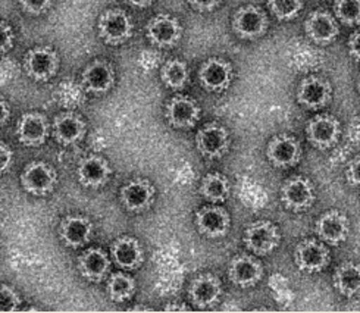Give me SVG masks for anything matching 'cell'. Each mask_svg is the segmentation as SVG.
<instances>
[{"label":"cell","mask_w":360,"mask_h":313,"mask_svg":"<svg viewBox=\"0 0 360 313\" xmlns=\"http://www.w3.org/2000/svg\"><path fill=\"white\" fill-rule=\"evenodd\" d=\"M280 231L274 222L262 219L255 221L244 229L243 243L250 252L259 256H266L272 253L280 244Z\"/></svg>","instance_id":"6da1fadb"},{"label":"cell","mask_w":360,"mask_h":313,"mask_svg":"<svg viewBox=\"0 0 360 313\" xmlns=\"http://www.w3.org/2000/svg\"><path fill=\"white\" fill-rule=\"evenodd\" d=\"M22 189L32 196H46L52 193L58 184V174L51 165L36 160L30 162L20 177Z\"/></svg>","instance_id":"7a4b0ae2"},{"label":"cell","mask_w":360,"mask_h":313,"mask_svg":"<svg viewBox=\"0 0 360 313\" xmlns=\"http://www.w3.org/2000/svg\"><path fill=\"white\" fill-rule=\"evenodd\" d=\"M24 70L32 79L47 81L59 70V56L51 47H34L24 58Z\"/></svg>","instance_id":"3957f363"},{"label":"cell","mask_w":360,"mask_h":313,"mask_svg":"<svg viewBox=\"0 0 360 313\" xmlns=\"http://www.w3.org/2000/svg\"><path fill=\"white\" fill-rule=\"evenodd\" d=\"M99 34L108 44H121L133 34V23L121 9H108L99 18Z\"/></svg>","instance_id":"277c9868"},{"label":"cell","mask_w":360,"mask_h":313,"mask_svg":"<svg viewBox=\"0 0 360 313\" xmlns=\"http://www.w3.org/2000/svg\"><path fill=\"white\" fill-rule=\"evenodd\" d=\"M281 200L292 212L306 210L315 202V187L304 177H292L283 184Z\"/></svg>","instance_id":"5b68a950"},{"label":"cell","mask_w":360,"mask_h":313,"mask_svg":"<svg viewBox=\"0 0 360 313\" xmlns=\"http://www.w3.org/2000/svg\"><path fill=\"white\" fill-rule=\"evenodd\" d=\"M294 262L300 271L319 272L330 263V250L326 249L323 243L307 238L296 245Z\"/></svg>","instance_id":"8992f818"},{"label":"cell","mask_w":360,"mask_h":313,"mask_svg":"<svg viewBox=\"0 0 360 313\" xmlns=\"http://www.w3.org/2000/svg\"><path fill=\"white\" fill-rule=\"evenodd\" d=\"M195 147L202 156L207 159H219L230 147L228 131L217 122L207 124L195 136Z\"/></svg>","instance_id":"52a82bcc"},{"label":"cell","mask_w":360,"mask_h":313,"mask_svg":"<svg viewBox=\"0 0 360 313\" xmlns=\"http://www.w3.org/2000/svg\"><path fill=\"white\" fill-rule=\"evenodd\" d=\"M194 224L199 233L207 238L224 237L231 225V218L228 212L221 206H205L195 213Z\"/></svg>","instance_id":"ba28073f"},{"label":"cell","mask_w":360,"mask_h":313,"mask_svg":"<svg viewBox=\"0 0 360 313\" xmlns=\"http://www.w3.org/2000/svg\"><path fill=\"white\" fill-rule=\"evenodd\" d=\"M233 28L241 39L253 40L260 37L266 31L268 18L260 8L248 5L236 12L233 18Z\"/></svg>","instance_id":"9c48e42d"},{"label":"cell","mask_w":360,"mask_h":313,"mask_svg":"<svg viewBox=\"0 0 360 313\" xmlns=\"http://www.w3.org/2000/svg\"><path fill=\"white\" fill-rule=\"evenodd\" d=\"M112 175V170L105 158L99 155H89L78 162L77 178L86 189L103 187Z\"/></svg>","instance_id":"30bf717a"},{"label":"cell","mask_w":360,"mask_h":313,"mask_svg":"<svg viewBox=\"0 0 360 313\" xmlns=\"http://www.w3.org/2000/svg\"><path fill=\"white\" fill-rule=\"evenodd\" d=\"M155 193L156 190L152 183L143 178H137L121 187L120 199L128 212L139 213L150 207L155 200Z\"/></svg>","instance_id":"8fae6325"},{"label":"cell","mask_w":360,"mask_h":313,"mask_svg":"<svg viewBox=\"0 0 360 313\" xmlns=\"http://www.w3.org/2000/svg\"><path fill=\"white\" fill-rule=\"evenodd\" d=\"M340 133V122L331 115H318L306 127L307 140L318 149H330L338 141Z\"/></svg>","instance_id":"7c38bea8"},{"label":"cell","mask_w":360,"mask_h":313,"mask_svg":"<svg viewBox=\"0 0 360 313\" xmlns=\"http://www.w3.org/2000/svg\"><path fill=\"white\" fill-rule=\"evenodd\" d=\"M228 276L237 287L249 288L256 286L264 276V267L255 256L238 255L230 262Z\"/></svg>","instance_id":"4fadbf2b"},{"label":"cell","mask_w":360,"mask_h":313,"mask_svg":"<svg viewBox=\"0 0 360 313\" xmlns=\"http://www.w3.org/2000/svg\"><path fill=\"white\" fill-rule=\"evenodd\" d=\"M266 158L276 168H288L300 160L302 147L292 136H276L266 147Z\"/></svg>","instance_id":"5bb4252c"},{"label":"cell","mask_w":360,"mask_h":313,"mask_svg":"<svg viewBox=\"0 0 360 313\" xmlns=\"http://www.w3.org/2000/svg\"><path fill=\"white\" fill-rule=\"evenodd\" d=\"M146 32L147 37H149V40L155 46L171 47L179 40V37H181L183 28L174 16L160 13L153 16V18L147 23Z\"/></svg>","instance_id":"9a60e30c"},{"label":"cell","mask_w":360,"mask_h":313,"mask_svg":"<svg viewBox=\"0 0 360 313\" xmlns=\"http://www.w3.org/2000/svg\"><path fill=\"white\" fill-rule=\"evenodd\" d=\"M110 256L121 269H137L144 260V250L139 240L131 236H121L110 245Z\"/></svg>","instance_id":"2e32d148"},{"label":"cell","mask_w":360,"mask_h":313,"mask_svg":"<svg viewBox=\"0 0 360 313\" xmlns=\"http://www.w3.org/2000/svg\"><path fill=\"white\" fill-rule=\"evenodd\" d=\"M190 299L198 307L215 306L222 295V283L214 274H202L190 284Z\"/></svg>","instance_id":"e0dca14e"},{"label":"cell","mask_w":360,"mask_h":313,"mask_svg":"<svg viewBox=\"0 0 360 313\" xmlns=\"http://www.w3.org/2000/svg\"><path fill=\"white\" fill-rule=\"evenodd\" d=\"M349 219L340 210H328L316 221V236L328 244L337 245L349 236Z\"/></svg>","instance_id":"ac0fdd59"},{"label":"cell","mask_w":360,"mask_h":313,"mask_svg":"<svg viewBox=\"0 0 360 313\" xmlns=\"http://www.w3.org/2000/svg\"><path fill=\"white\" fill-rule=\"evenodd\" d=\"M16 136L24 146H41L49 136V124L44 115L39 112L24 113L16 125Z\"/></svg>","instance_id":"d6986e66"},{"label":"cell","mask_w":360,"mask_h":313,"mask_svg":"<svg viewBox=\"0 0 360 313\" xmlns=\"http://www.w3.org/2000/svg\"><path fill=\"white\" fill-rule=\"evenodd\" d=\"M331 84L326 79L312 75L304 78L297 90V101L309 109H319L330 102Z\"/></svg>","instance_id":"ffe728a7"},{"label":"cell","mask_w":360,"mask_h":313,"mask_svg":"<svg viewBox=\"0 0 360 313\" xmlns=\"http://www.w3.org/2000/svg\"><path fill=\"white\" fill-rule=\"evenodd\" d=\"M93 236V222L83 215H68L59 225L60 240L72 249L86 245Z\"/></svg>","instance_id":"44dd1931"},{"label":"cell","mask_w":360,"mask_h":313,"mask_svg":"<svg viewBox=\"0 0 360 313\" xmlns=\"http://www.w3.org/2000/svg\"><path fill=\"white\" fill-rule=\"evenodd\" d=\"M199 78L202 86L210 91H222L231 84L233 67L224 59H207L200 68Z\"/></svg>","instance_id":"7402d4cb"},{"label":"cell","mask_w":360,"mask_h":313,"mask_svg":"<svg viewBox=\"0 0 360 313\" xmlns=\"http://www.w3.org/2000/svg\"><path fill=\"white\" fill-rule=\"evenodd\" d=\"M77 267L81 276L86 278L87 281L101 283L109 272L110 259L102 249L93 247L78 256Z\"/></svg>","instance_id":"603a6c76"},{"label":"cell","mask_w":360,"mask_h":313,"mask_svg":"<svg viewBox=\"0 0 360 313\" xmlns=\"http://www.w3.org/2000/svg\"><path fill=\"white\" fill-rule=\"evenodd\" d=\"M115 82V72L105 60H94L83 71L81 84L93 94H103L109 91Z\"/></svg>","instance_id":"cb8c5ba5"},{"label":"cell","mask_w":360,"mask_h":313,"mask_svg":"<svg viewBox=\"0 0 360 313\" xmlns=\"http://www.w3.org/2000/svg\"><path fill=\"white\" fill-rule=\"evenodd\" d=\"M306 34L318 44H328L338 36V25L333 15L325 11H315L304 23Z\"/></svg>","instance_id":"d4e9b609"},{"label":"cell","mask_w":360,"mask_h":313,"mask_svg":"<svg viewBox=\"0 0 360 313\" xmlns=\"http://www.w3.org/2000/svg\"><path fill=\"white\" fill-rule=\"evenodd\" d=\"M167 120L175 128H188L198 122L200 109L194 101L186 96H175L167 105Z\"/></svg>","instance_id":"484cf974"},{"label":"cell","mask_w":360,"mask_h":313,"mask_svg":"<svg viewBox=\"0 0 360 313\" xmlns=\"http://www.w3.org/2000/svg\"><path fill=\"white\" fill-rule=\"evenodd\" d=\"M86 134V122L79 115L74 112H62L53 121V136L58 143L63 146H70Z\"/></svg>","instance_id":"4316f807"},{"label":"cell","mask_w":360,"mask_h":313,"mask_svg":"<svg viewBox=\"0 0 360 313\" xmlns=\"http://www.w3.org/2000/svg\"><path fill=\"white\" fill-rule=\"evenodd\" d=\"M334 287L335 290L346 295V298H354L360 290V269L354 262H345L334 272Z\"/></svg>","instance_id":"83f0119b"},{"label":"cell","mask_w":360,"mask_h":313,"mask_svg":"<svg viewBox=\"0 0 360 313\" xmlns=\"http://www.w3.org/2000/svg\"><path fill=\"white\" fill-rule=\"evenodd\" d=\"M200 193L209 202H225L228 199V196H230V181L219 172L207 174L205 175L200 184Z\"/></svg>","instance_id":"f1b7e54d"},{"label":"cell","mask_w":360,"mask_h":313,"mask_svg":"<svg viewBox=\"0 0 360 313\" xmlns=\"http://www.w3.org/2000/svg\"><path fill=\"white\" fill-rule=\"evenodd\" d=\"M136 293V281L125 272L112 274L108 281V295L112 302L122 303L129 300Z\"/></svg>","instance_id":"f546056e"},{"label":"cell","mask_w":360,"mask_h":313,"mask_svg":"<svg viewBox=\"0 0 360 313\" xmlns=\"http://www.w3.org/2000/svg\"><path fill=\"white\" fill-rule=\"evenodd\" d=\"M160 79L169 89H183L188 81L187 65L179 59H171L160 70Z\"/></svg>","instance_id":"4dcf8cb0"},{"label":"cell","mask_w":360,"mask_h":313,"mask_svg":"<svg viewBox=\"0 0 360 313\" xmlns=\"http://www.w3.org/2000/svg\"><path fill=\"white\" fill-rule=\"evenodd\" d=\"M268 6L278 20H292L302 11L303 0H268Z\"/></svg>","instance_id":"1f68e13d"},{"label":"cell","mask_w":360,"mask_h":313,"mask_svg":"<svg viewBox=\"0 0 360 313\" xmlns=\"http://www.w3.org/2000/svg\"><path fill=\"white\" fill-rule=\"evenodd\" d=\"M334 11L342 24L357 25L360 18V0H337Z\"/></svg>","instance_id":"d6a6232c"},{"label":"cell","mask_w":360,"mask_h":313,"mask_svg":"<svg viewBox=\"0 0 360 313\" xmlns=\"http://www.w3.org/2000/svg\"><path fill=\"white\" fill-rule=\"evenodd\" d=\"M21 306L20 294L9 286H0V312L11 313L16 312Z\"/></svg>","instance_id":"836d02e7"},{"label":"cell","mask_w":360,"mask_h":313,"mask_svg":"<svg viewBox=\"0 0 360 313\" xmlns=\"http://www.w3.org/2000/svg\"><path fill=\"white\" fill-rule=\"evenodd\" d=\"M13 40L15 34L12 27L5 21H0V55L11 51L13 47Z\"/></svg>","instance_id":"e575fe53"},{"label":"cell","mask_w":360,"mask_h":313,"mask_svg":"<svg viewBox=\"0 0 360 313\" xmlns=\"http://www.w3.org/2000/svg\"><path fill=\"white\" fill-rule=\"evenodd\" d=\"M21 8L30 15H40L51 6L52 0H20Z\"/></svg>","instance_id":"d590c367"},{"label":"cell","mask_w":360,"mask_h":313,"mask_svg":"<svg viewBox=\"0 0 360 313\" xmlns=\"http://www.w3.org/2000/svg\"><path fill=\"white\" fill-rule=\"evenodd\" d=\"M12 162H13L12 149L6 143L0 141V175H4L11 168Z\"/></svg>","instance_id":"8d00e7d4"},{"label":"cell","mask_w":360,"mask_h":313,"mask_svg":"<svg viewBox=\"0 0 360 313\" xmlns=\"http://www.w3.org/2000/svg\"><path fill=\"white\" fill-rule=\"evenodd\" d=\"M359 165H360V159L356 156L353 160H350L347 163V168H346V178H347V183L352 187H357L360 183V178H359Z\"/></svg>","instance_id":"74e56055"},{"label":"cell","mask_w":360,"mask_h":313,"mask_svg":"<svg viewBox=\"0 0 360 313\" xmlns=\"http://www.w3.org/2000/svg\"><path fill=\"white\" fill-rule=\"evenodd\" d=\"M188 4L195 11L209 12V11H214L221 4V0H188Z\"/></svg>","instance_id":"f35d334b"},{"label":"cell","mask_w":360,"mask_h":313,"mask_svg":"<svg viewBox=\"0 0 360 313\" xmlns=\"http://www.w3.org/2000/svg\"><path fill=\"white\" fill-rule=\"evenodd\" d=\"M359 37H360V32L359 31H354L352 37L349 39V55L352 56V59L354 62H359V58H360V49H359Z\"/></svg>","instance_id":"ab89813d"},{"label":"cell","mask_w":360,"mask_h":313,"mask_svg":"<svg viewBox=\"0 0 360 313\" xmlns=\"http://www.w3.org/2000/svg\"><path fill=\"white\" fill-rule=\"evenodd\" d=\"M11 117V109L4 97H0V127L5 125Z\"/></svg>","instance_id":"60d3db41"},{"label":"cell","mask_w":360,"mask_h":313,"mask_svg":"<svg viewBox=\"0 0 360 313\" xmlns=\"http://www.w3.org/2000/svg\"><path fill=\"white\" fill-rule=\"evenodd\" d=\"M349 139L354 144H357V141H359V118L357 117H354L352 124L349 125Z\"/></svg>","instance_id":"b9f144b4"},{"label":"cell","mask_w":360,"mask_h":313,"mask_svg":"<svg viewBox=\"0 0 360 313\" xmlns=\"http://www.w3.org/2000/svg\"><path fill=\"white\" fill-rule=\"evenodd\" d=\"M190 309L184 303H169L165 306V312H188Z\"/></svg>","instance_id":"7bdbcfd3"},{"label":"cell","mask_w":360,"mask_h":313,"mask_svg":"<svg viewBox=\"0 0 360 313\" xmlns=\"http://www.w3.org/2000/svg\"><path fill=\"white\" fill-rule=\"evenodd\" d=\"M127 2H129L131 5H134L137 8H147L150 6L155 0H127Z\"/></svg>","instance_id":"ee69618b"},{"label":"cell","mask_w":360,"mask_h":313,"mask_svg":"<svg viewBox=\"0 0 360 313\" xmlns=\"http://www.w3.org/2000/svg\"><path fill=\"white\" fill-rule=\"evenodd\" d=\"M129 312H152V309L147 306H134L133 309H129Z\"/></svg>","instance_id":"f6af8a7d"}]
</instances>
